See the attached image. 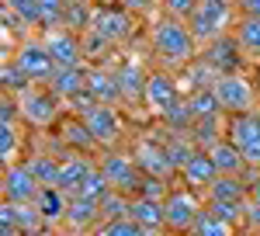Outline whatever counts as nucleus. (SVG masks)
<instances>
[{"instance_id":"obj_28","label":"nucleus","mask_w":260,"mask_h":236,"mask_svg":"<svg viewBox=\"0 0 260 236\" xmlns=\"http://www.w3.org/2000/svg\"><path fill=\"white\" fill-rule=\"evenodd\" d=\"M233 35H236V42H240L243 56L246 59H260V18H236V24H233Z\"/></svg>"},{"instance_id":"obj_4","label":"nucleus","mask_w":260,"mask_h":236,"mask_svg":"<svg viewBox=\"0 0 260 236\" xmlns=\"http://www.w3.org/2000/svg\"><path fill=\"white\" fill-rule=\"evenodd\" d=\"M205 212V201L198 198V191H191V188H174L170 195L163 198V219H167V229L170 233H180V236H191L194 229V222L201 219Z\"/></svg>"},{"instance_id":"obj_13","label":"nucleus","mask_w":260,"mask_h":236,"mask_svg":"<svg viewBox=\"0 0 260 236\" xmlns=\"http://www.w3.org/2000/svg\"><path fill=\"white\" fill-rule=\"evenodd\" d=\"M0 191H4V201H35L42 191V181L31 174L28 163H14V167H4Z\"/></svg>"},{"instance_id":"obj_39","label":"nucleus","mask_w":260,"mask_h":236,"mask_svg":"<svg viewBox=\"0 0 260 236\" xmlns=\"http://www.w3.org/2000/svg\"><path fill=\"white\" fill-rule=\"evenodd\" d=\"M121 7H125V11H132V14H136V18H139V14H146V11H153V7H156V0H118Z\"/></svg>"},{"instance_id":"obj_41","label":"nucleus","mask_w":260,"mask_h":236,"mask_svg":"<svg viewBox=\"0 0 260 236\" xmlns=\"http://www.w3.org/2000/svg\"><path fill=\"white\" fill-rule=\"evenodd\" d=\"M250 201H253V205L260 209V174L253 177V181H250Z\"/></svg>"},{"instance_id":"obj_26","label":"nucleus","mask_w":260,"mask_h":236,"mask_svg":"<svg viewBox=\"0 0 260 236\" xmlns=\"http://www.w3.org/2000/svg\"><path fill=\"white\" fill-rule=\"evenodd\" d=\"M87 91H90L94 101H101V104H118L121 101L118 77L108 73V70H90V73H87Z\"/></svg>"},{"instance_id":"obj_32","label":"nucleus","mask_w":260,"mask_h":236,"mask_svg":"<svg viewBox=\"0 0 260 236\" xmlns=\"http://www.w3.org/2000/svg\"><path fill=\"white\" fill-rule=\"evenodd\" d=\"M191 236H236V226L225 222V219H219L215 212H208V205H205V212H201V219L194 222Z\"/></svg>"},{"instance_id":"obj_46","label":"nucleus","mask_w":260,"mask_h":236,"mask_svg":"<svg viewBox=\"0 0 260 236\" xmlns=\"http://www.w3.org/2000/svg\"><path fill=\"white\" fill-rule=\"evenodd\" d=\"M250 236H260V233H250Z\"/></svg>"},{"instance_id":"obj_10","label":"nucleus","mask_w":260,"mask_h":236,"mask_svg":"<svg viewBox=\"0 0 260 236\" xmlns=\"http://www.w3.org/2000/svg\"><path fill=\"white\" fill-rule=\"evenodd\" d=\"M180 101H184V91H180L177 77H170L167 70H153L146 80V94H142V104L149 108V115L167 118Z\"/></svg>"},{"instance_id":"obj_3","label":"nucleus","mask_w":260,"mask_h":236,"mask_svg":"<svg viewBox=\"0 0 260 236\" xmlns=\"http://www.w3.org/2000/svg\"><path fill=\"white\" fill-rule=\"evenodd\" d=\"M62 101L56 98V91L49 87V83H31L28 91H21L18 94V108H21V122L24 125H31V129H52V125H59L62 118Z\"/></svg>"},{"instance_id":"obj_45","label":"nucleus","mask_w":260,"mask_h":236,"mask_svg":"<svg viewBox=\"0 0 260 236\" xmlns=\"http://www.w3.org/2000/svg\"><path fill=\"white\" fill-rule=\"evenodd\" d=\"M98 4H118V0H98Z\"/></svg>"},{"instance_id":"obj_8","label":"nucleus","mask_w":260,"mask_h":236,"mask_svg":"<svg viewBox=\"0 0 260 236\" xmlns=\"http://www.w3.org/2000/svg\"><path fill=\"white\" fill-rule=\"evenodd\" d=\"M14 63L21 66V73L31 80V83H49L52 73H56V59L49 56L45 39H42L39 32L18 42V49H14Z\"/></svg>"},{"instance_id":"obj_9","label":"nucleus","mask_w":260,"mask_h":236,"mask_svg":"<svg viewBox=\"0 0 260 236\" xmlns=\"http://www.w3.org/2000/svg\"><path fill=\"white\" fill-rule=\"evenodd\" d=\"M80 118L87 122L90 136L98 139L101 153H104V150H118L121 146V139H125V118L118 115L115 104H94V108H87Z\"/></svg>"},{"instance_id":"obj_21","label":"nucleus","mask_w":260,"mask_h":236,"mask_svg":"<svg viewBox=\"0 0 260 236\" xmlns=\"http://www.w3.org/2000/svg\"><path fill=\"white\" fill-rule=\"evenodd\" d=\"M35 209L42 212V222H45V226H59V222H66L70 195H66L62 188H56V184H45L39 191V198H35Z\"/></svg>"},{"instance_id":"obj_11","label":"nucleus","mask_w":260,"mask_h":236,"mask_svg":"<svg viewBox=\"0 0 260 236\" xmlns=\"http://www.w3.org/2000/svg\"><path fill=\"white\" fill-rule=\"evenodd\" d=\"M90 28L101 32L111 45H125V42L136 35V14H132V11H125L121 4H98Z\"/></svg>"},{"instance_id":"obj_20","label":"nucleus","mask_w":260,"mask_h":236,"mask_svg":"<svg viewBox=\"0 0 260 236\" xmlns=\"http://www.w3.org/2000/svg\"><path fill=\"white\" fill-rule=\"evenodd\" d=\"M0 226H18L24 233L45 226L42 212L35 209V201H0Z\"/></svg>"},{"instance_id":"obj_19","label":"nucleus","mask_w":260,"mask_h":236,"mask_svg":"<svg viewBox=\"0 0 260 236\" xmlns=\"http://www.w3.org/2000/svg\"><path fill=\"white\" fill-rule=\"evenodd\" d=\"M87 66H56V73H52V80H49V87L56 91V98L66 104L70 98H77V94H83L87 91Z\"/></svg>"},{"instance_id":"obj_18","label":"nucleus","mask_w":260,"mask_h":236,"mask_svg":"<svg viewBox=\"0 0 260 236\" xmlns=\"http://www.w3.org/2000/svg\"><path fill=\"white\" fill-rule=\"evenodd\" d=\"M94 163H98V160L87 157V153H66V157L59 160V181H56V188H62L66 195H77L83 177L90 174Z\"/></svg>"},{"instance_id":"obj_42","label":"nucleus","mask_w":260,"mask_h":236,"mask_svg":"<svg viewBox=\"0 0 260 236\" xmlns=\"http://www.w3.org/2000/svg\"><path fill=\"white\" fill-rule=\"evenodd\" d=\"M0 236H24V229H18V226H0Z\"/></svg>"},{"instance_id":"obj_25","label":"nucleus","mask_w":260,"mask_h":236,"mask_svg":"<svg viewBox=\"0 0 260 236\" xmlns=\"http://www.w3.org/2000/svg\"><path fill=\"white\" fill-rule=\"evenodd\" d=\"M115 77H118V87H121V101H128V104H142V94H146V80H149V73L142 70L139 63H125Z\"/></svg>"},{"instance_id":"obj_31","label":"nucleus","mask_w":260,"mask_h":236,"mask_svg":"<svg viewBox=\"0 0 260 236\" xmlns=\"http://www.w3.org/2000/svg\"><path fill=\"white\" fill-rule=\"evenodd\" d=\"M80 198H90V201H104V198L111 195V184H108V177H104V170H101V163H94L90 167V174L83 177L80 191H77Z\"/></svg>"},{"instance_id":"obj_12","label":"nucleus","mask_w":260,"mask_h":236,"mask_svg":"<svg viewBox=\"0 0 260 236\" xmlns=\"http://www.w3.org/2000/svg\"><path fill=\"white\" fill-rule=\"evenodd\" d=\"M132 157H136V163H139L142 174L149 177H163V181H170V177L177 174V167L170 163V153H167V146L160 142H153V136H142L132 142Z\"/></svg>"},{"instance_id":"obj_44","label":"nucleus","mask_w":260,"mask_h":236,"mask_svg":"<svg viewBox=\"0 0 260 236\" xmlns=\"http://www.w3.org/2000/svg\"><path fill=\"white\" fill-rule=\"evenodd\" d=\"M149 236H180V233H170V229H160V233H149Z\"/></svg>"},{"instance_id":"obj_23","label":"nucleus","mask_w":260,"mask_h":236,"mask_svg":"<svg viewBox=\"0 0 260 236\" xmlns=\"http://www.w3.org/2000/svg\"><path fill=\"white\" fill-rule=\"evenodd\" d=\"M208 157L215 160V167H219V174H233V177H243V170L250 167L246 160H243V153L229 142V139L222 136V139H215L212 146H208Z\"/></svg>"},{"instance_id":"obj_16","label":"nucleus","mask_w":260,"mask_h":236,"mask_svg":"<svg viewBox=\"0 0 260 236\" xmlns=\"http://www.w3.org/2000/svg\"><path fill=\"white\" fill-rule=\"evenodd\" d=\"M205 63L212 66V73L219 77V73H236L243 66V49H240V42H236V35L229 32V35H222V39L215 42H208V49H205Z\"/></svg>"},{"instance_id":"obj_34","label":"nucleus","mask_w":260,"mask_h":236,"mask_svg":"<svg viewBox=\"0 0 260 236\" xmlns=\"http://www.w3.org/2000/svg\"><path fill=\"white\" fill-rule=\"evenodd\" d=\"M4 4H7L31 32H42V4L39 0H4Z\"/></svg>"},{"instance_id":"obj_38","label":"nucleus","mask_w":260,"mask_h":236,"mask_svg":"<svg viewBox=\"0 0 260 236\" xmlns=\"http://www.w3.org/2000/svg\"><path fill=\"white\" fill-rule=\"evenodd\" d=\"M194 7H198V0H163V14H170V18H191L194 14Z\"/></svg>"},{"instance_id":"obj_5","label":"nucleus","mask_w":260,"mask_h":236,"mask_svg":"<svg viewBox=\"0 0 260 236\" xmlns=\"http://www.w3.org/2000/svg\"><path fill=\"white\" fill-rule=\"evenodd\" d=\"M212 91H215L225 115H243V111L257 108V87H253L250 77H243L240 70L236 73H219L212 80Z\"/></svg>"},{"instance_id":"obj_7","label":"nucleus","mask_w":260,"mask_h":236,"mask_svg":"<svg viewBox=\"0 0 260 236\" xmlns=\"http://www.w3.org/2000/svg\"><path fill=\"white\" fill-rule=\"evenodd\" d=\"M225 139L240 150L250 167L260 170V108L243 115H225Z\"/></svg>"},{"instance_id":"obj_6","label":"nucleus","mask_w":260,"mask_h":236,"mask_svg":"<svg viewBox=\"0 0 260 236\" xmlns=\"http://www.w3.org/2000/svg\"><path fill=\"white\" fill-rule=\"evenodd\" d=\"M98 163H101V170H104V177H108V184H111V191L139 195L146 174L139 170V163H136L132 153H125V150H104L98 157Z\"/></svg>"},{"instance_id":"obj_37","label":"nucleus","mask_w":260,"mask_h":236,"mask_svg":"<svg viewBox=\"0 0 260 236\" xmlns=\"http://www.w3.org/2000/svg\"><path fill=\"white\" fill-rule=\"evenodd\" d=\"M80 42H83V59H98V56H108V52L115 49V45H111V42L104 39L101 32H94V28H87V32L80 35Z\"/></svg>"},{"instance_id":"obj_24","label":"nucleus","mask_w":260,"mask_h":236,"mask_svg":"<svg viewBox=\"0 0 260 236\" xmlns=\"http://www.w3.org/2000/svg\"><path fill=\"white\" fill-rule=\"evenodd\" d=\"M128 216L142 222L149 233H160L167 229V219H163V201H153V198H142V195H132L128 201Z\"/></svg>"},{"instance_id":"obj_35","label":"nucleus","mask_w":260,"mask_h":236,"mask_svg":"<svg viewBox=\"0 0 260 236\" xmlns=\"http://www.w3.org/2000/svg\"><path fill=\"white\" fill-rule=\"evenodd\" d=\"M24 163H28V167H31V174L42 181V188L59 181V160H52V157H45V153H42V157H31V160H24Z\"/></svg>"},{"instance_id":"obj_33","label":"nucleus","mask_w":260,"mask_h":236,"mask_svg":"<svg viewBox=\"0 0 260 236\" xmlns=\"http://www.w3.org/2000/svg\"><path fill=\"white\" fill-rule=\"evenodd\" d=\"M0 91H7V94H21V91H28L31 87V80L21 73V66L14 63V59H4L0 63Z\"/></svg>"},{"instance_id":"obj_27","label":"nucleus","mask_w":260,"mask_h":236,"mask_svg":"<svg viewBox=\"0 0 260 236\" xmlns=\"http://www.w3.org/2000/svg\"><path fill=\"white\" fill-rule=\"evenodd\" d=\"M21 150H24V132L18 122H0V160L4 167L21 163Z\"/></svg>"},{"instance_id":"obj_15","label":"nucleus","mask_w":260,"mask_h":236,"mask_svg":"<svg viewBox=\"0 0 260 236\" xmlns=\"http://www.w3.org/2000/svg\"><path fill=\"white\" fill-rule=\"evenodd\" d=\"M177 177H180L184 188H191V191H205V195H208V188H212L222 174H219V167H215V160L208 157V150H194V157L177 170Z\"/></svg>"},{"instance_id":"obj_1","label":"nucleus","mask_w":260,"mask_h":236,"mask_svg":"<svg viewBox=\"0 0 260 236\" xmlns=\"http://www.w3.org/2000/svg\"><path fill=\"white\" fill-rule=\"evenodd\" d=\"M149 45L163 66L170 70H184L198 59V39L191 32V24L184 18H170V14H160L149 28Z\"/></svg>"},{"instance_id":"obj_2","label":"nucleus","mask_w":260,"mask_h":236,"mask_svg":"<svg viewBox=\"0 0 260 236\" xmlns=\"http://www.w3.org/2000/svg\"><path fill=\"white\" fill-rule=\"evenodd\" d=\"M236 0H198V7H194V14L187 18L191 24V32H194V39L198 45H208V42L222 39V35H229L233 32V24H236Z\"/></svg>"},{"instance_id":"obj_22","label":"nucleus","mask_w":260,"mask_h":236,"mask_svg":"<svg viewBox=\"0 0 260 236\" xmlns=\"http://www.w3.org/2000/svg\"><path fill=\"white\" fill-rule=\"evenodd\" d=\"M98 222H104V216H101V201H90V198H80V195H70L66 226H70L73 233H80V229H98Z\"/></svg>"},{"instance_id":"obj_14","label":"nucleus","mask_w":260,"mask_h":236,"mask_svg":"<svg viewBox=\"0 0 260 236\" xmlns=\"http://www.w3.org/2000/svg\"><path fill=\"white\" fill-rule=\"evenodd\" d=\"M42 39H45L49 56L56 59V66H80L83 63V42L77 32H70V28H49V32H42Z\"/></svg>"},{"instance_id":"obj_40","label":"nucleus","mask_w":260,"mask_h":236,"mask_svg":"<svg viewBox=\"0 0 260 236\" xmlns=\"http://www.w3.org/2000/svg\"><path fill=\"white\" fill-rule=\"evenodd\" d=\"M243 18H260V0H236Z\"/></svg>"},{"instance_id":"obj_30","label":"nucleus","mask_w":260,"mask_h":236,"mask_svg":"<svg viewBox=\"0 0 260 236\" xmlns=\"http://www.w3.org/2000/svg\"><path fill=\"white\" fill-rule=\"evenodd\" d=\"M94 236H149V229L142 222H136L132 216H118V219H104L94 229Z\"/></svg>"},{"instance_id":"obj_17","label":"nucleus","mask_w":260,"mask_h":236,"mask_svg":"<svg viewBox=\"0 0 260 236\" xmlns=\"http://www.w3.org/2000/svg\"><path fill=\"white\" fill-rule=\"evenodd\" d=\"M59 136H62L66 153H87V157H94L101 150L98 139L90 136V129H87V122L80 115H62L59 118Z\"/></svg>"},{"instance_id":"obj_43","label":"nucleus","mask_w":260,"mask_h":236,"mask_svg":"<svg viewBox=\"0 0 260 236\" xmlns=\"http://www.w3.org/2000/svg\"><path fill=\"white\" fill-rule=\"evenodd\" d=\"M24 236H56V233H52V226H39V229H31V233H24Z\"/></svg>"},{"instance_id":"obj_29","label":"nucleus","mask_w":260,"mask_h":236,"mask_svg":"<svg viewBox=\"0 0 260 236\" xmlns=\"http://www.w3.org/2000/svg\"><path fill=\"white\" fill-rule=\"evenodd\" d=\"M187 111H191V118H194V122H205V118H222V115H225L212 87H201V91H194V94H187Z\"/></svg>"},{"instance_id":"obj_36","label":"nucleus","mask_w":260,"mask_h":236,"mask_svg":"<svg viewBox=\"0 0 260 236\" xmlns=\"http://www.w3.org/2000/svg\"><path fill=\"white\" fill-rule=\"evenodd\" d=\"M39 4H42V32L62 28V21H66V4H70V0H39Z\"/></svg>"}]
</instances>
